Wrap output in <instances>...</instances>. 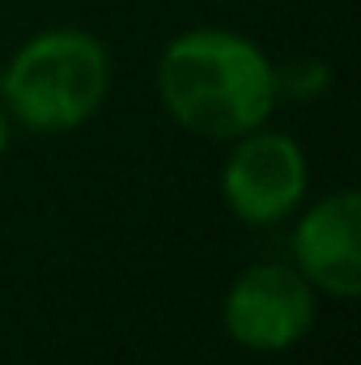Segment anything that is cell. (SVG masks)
<instances>
[{
	"instance_id": "cell-1",
	"label": "cell",
	"mask_w": 361,
	"mask_h": 365,
	"mask_svg": "<svg viewBox=\"0 0 361 365\" xmlns=\"http://www.w3.org/2000/svg\"><path fill=\"white\" fill-rule=\"evenodd\" d=\"M158 93L187 132L234 140L272 115L276 73L255 43L225 30H191L166 47Z\"/></svg>"
},
{
	"instance_id": "cell-2",
	"label": "cell",
	"mask_w": 361,
	"mask_h": 365,
	"mask_svg": "<svg viewBox=\"0 0 361 365\" xmlns=\"http://www.w3.org/2000/svg\"><path fill=\"white\" fill-rule=\"evenodd\" d=\"M111 64L93 34L47 30L30 38L4 68V102L34 132H68L106 98Z\"/></svg>"
},
{
	"instance_id": "cell-3",
	"label": "cell",
	"mask_w": 361,
	"mask_h": 365,
	"mask_svg": "<svg viewBox=\"0 0 361 365\" xmlns=\"http://www.w3.org/2000/svg\"><path fill=\"white\" fill-rule=\"evenodd\" d=\"M315 319L310 280L289 264H255L230 284L225 331L260 353L289 349L306 336Z\"/></svg>"
},
{
	"instance_id": "cell-4",
	"label": "cell",
	"mask_w": 361,
	"mask_h": 365,
	"mask_svg": "<svg viewBox=\"0 0 361 365\" xmlns=\"http://www.w3.org/2000/svg\"><path fill=\"white\" fill-rule=\"evenodd\" d=\"M221 191H225L230 208L251 225H272V221L289 217L306 191L302 149L276 132H260V128L247 132V140L225 162Z\"/></svg>"
},
{
	"instance_id": "cell-5",
	"label": "cell",
	"mask_w": 361,
	"mask_h": 365,
	"mask_svg": "<svg viewBox=\"0 0 361 365\" xmlns=\"http://www.w3.org/2000/svg\"><path fill=\"white\" fill-rule=\"evenodd\" d=\"M298 272L332 297L361 293V200L336 191L315 204L298 225Z\"/></svg>"
},
{
	"instance_id": "cell-6",
	"label": "cell",
	"mask_w": 361,
	"mask_h": 365,
	"mask_svg": "<svg viewBox=\"0 0 361 365\" xmlns=\"http://www.w3.org/2000/svg\"><path fill=\"white\" fill-rule=\"evenodd\" d=\"M4 145H9V123H4V115H0V153H4Z\"/></svg>"
}]
</instances>
